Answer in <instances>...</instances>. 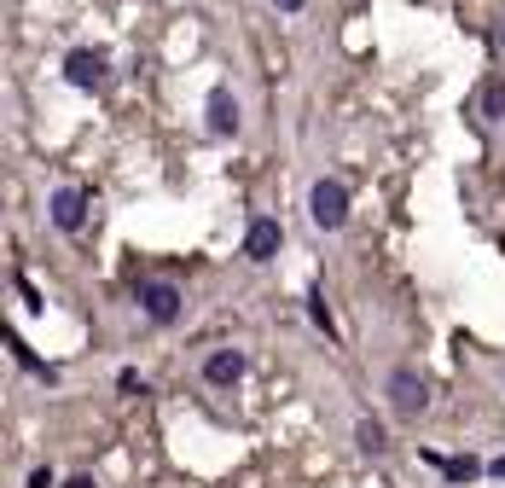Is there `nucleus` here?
Segmentation results:
<instances>
[{
  "label": "nucleus",
  "instance_id": "f257e3e1",
  "mask_svg": "<svg viewBox=\"0 0 505 488\" xmlns=\"http://www.w3.org/2000/svg\"><path fill=\"white\" fill-rule=\"evenodd\" d=\"M308 215H314V227L337 233L343 222H349V186H343V181H314V192H308Z\"/></svg>",
  "mask_w": 505,
  "mask_h": 488
},
{
  "label": "nucleus",
  "instance_id": "f03ea898",
  "mask_svg": "<svg viewBox=\"0 0 505 488\" xmlns=\"http://www.w3.org/2000/svg\"><path fill=\"white\" fill-rule=\"evenodd\" d=\"M46 215H53V227L82 233V222H88V192H82V186H58L53 203H46Z\"/></svg>",
  "mask_w": 505,
  "mask_h": 488
},
{
  "label": "nucleus",
  "instance_id": "7ed1b4c3",
  "mask_svg": "<svg viewBox=\"0 0 505 488\" xmlns=\"http://www.w3.org/2000/svg\"><path fill=\"white\" fill-rule=\"evenodd\" d=\"M139 308H146V320L169 326L180 314V291L169 286V279H146V286H139Z\"/></svg>",
  "mask_w": 505,
  "mask_h": 488
},
{
  "label": "nucleus",
  "instance_id": "20e7f679",
  "mask_svg": "<svg viewBox=\"0 0 505 488\" xmlns=\"http://www.w3.org/2000/svg\"><path fill=\"white\" fill-rule=\"evenodd\" d=\"M105 70H110V58L93 53V47H76V53L65 58V82H70V88H99Z\"/></svg>",
  "mask_w": 505,
  "mask_h": 488
},
{
  "label": "nucleus",
  "instance_id": "39448f33",
  "mask_svg": "<svg viewBox=\"0 0 505 488\" xmlns=\"http://www.w3.org/2000/svg\"><path fill=\"white\" fill-rule=\"evenodd\" d=\"M279 244H285L279 222H273V215H256V222H250V233H244V256H250V262H273Z\"/></svg>",
  "mask_w": 505,
  "mask_h": 488
},
{
  "label": "nucleus",
  "instance_id": "423d86ee",
  "mask_svg": "<svg viewBox=\"0 0 505 488\" xmlns=\"http://www.w3.org/2000/svg\"><path fill=\"white\" fill-rule=\"evenodd\" d=\"M389 401L401 407V413H424V407H430V389H424V378L418 372H389Z\"/></svg>",
  "mask_w": 505,
  "mask_h": 488
},
{
  "label": "nucleus",
  "instance_id": "0eeeda50",
  "mask_svg": "<svg viewBox=\"0 0 505 488\" xmlns=\"http://www.w3.org/2000/svg\"><path fill=\"white\" fill-rule=\"evenodd\" d=\"M203 117H210V134H215V140H232V134H239V99H232L227 88H215V93H210Z\"/></svg>",
  "mask_w": 505,
  "mask_h": 488
},
{
  "label": "nucleus",
  "instance_id": "6e6552de",
  "mask_svg": "<svg viewBox=\"0 0 505 488\" xmlns=\"http://www.w3.org/2000/svg\"><path fill=\"white\" fill-rule=\"evenodd\" d=\"M203 378H210V384H221V389L239 384V378H244V355H239V349H215L210 360H203Z\"/></svg>",
  "mask_w": 505,
  "mask_h": 488
},
{
  "label": "nucleus",
  "instance_id": "1a4fd4ad",
  "mask_svg": "<svg viewBox=\"0 0 505 488\" xmlns=\"http://www.w3.org/2000/svg\"><path fill=\"white\" fill-rule=\"evenodd\" d=\"M355 442H360V453H384L389 442H384V424H377V419H360L355 424Z\"/></svg>",
  "mask_w": 505,
  "mask_h": 488
},
{
  "label": "nucleus",
  "instance_id": "9d476101",
  "mask_svg": "<svg viewBox=\"0 0 505 488\" xmlns=\"http://www.w3.org/2000/svg\"><path fill=\"white\" fill-rule=\"evenodd\" d=\"M12 355H18V367H29V372H36V378H46V384H58V372L46 367V360H36V349H29L24 337H12Z\"/></svg>",
  "mask_w": 505,
  "mask_h": 488
},
{
  "label": "nucleus",
  "instance_id": "9b49d317",
  "mask_svg": "<svg viewBox=\"0 0 505 488\" xmlns=\"http://www.w3.org/2000/svg\"><path fill=\"white\" fill-rule=\"evenodd\" d=\"M482 117L488 122L505 117V82H500V76H494V82H482Z\"/></svg>",
  "mask_w": 505,
  "mask_h": 488
},
{
  "label": "nucleus",
  "instance_id": "f8f14e48",
  "mask_svg": "<svg viewBox=\"0 0 505 488\" xmlns=\"http://www.w3.org/2000/svg\"><path fill=\"white\" fill-rule=\"evenodd\" d=\"M308 320H314V326H320V332H325V337H337V326H331V308H325V291H320V286H314V291H308Z\"/></svg>",
  "mask_w": 505,
  "mask_h": 488
},
{
  "label": "nucleus",
  "instance_id": "ddd939ff",
  "mask_svg": "<svg viewBox=\"0 0 505 488\" xmlns=\"http://www.w3.org/2000/svg\"><path fill=\"white\" fill-rule=\"evenodd\" d=\"M441 471H448V483H470V477H482V465L470 460V453H465V460H441Z\"/></svg>",
  "mask_w": 505,
  "mask_h": 488
},
{
  "label": "nucleus",
  "instance_id": "4468645a",
  "mask_svg": "<svg viewBox=\"0 0 505 488\" xmlns=\"http://www.w3.org/2000/svg\"><path fill=\"white\" fill-rule=\"evenodd\" d=\"M117 389H122V396H146V378H139L134 367H122L117 372Z\"/></svg>",
  "mask_w": 505,
  "mask_h": 488
},
{
  "label": "nucleus",
  "instance_id": "2eb2a0df",
  "mask_svg": "<svg viewBox=\"0 0 505 488\" xmlns=\"http://www.w3.org/2000/svg\"><path fill=\"white\" fill-rule=\"evenodd\" d=\"M29 488H58V477H53V471L41 465V471H29Z\"/></svg>",
  "mask_w": 505,
  "mask_h": 488
},
{
  "label": "nucleus",
  "instance_id": "dca6fc26",
  "mask_svg": "<svg viewBox=\"0 0 505 488\" xmlns=\"http://www.w3.org/2000/svg\"><path fill=\"white\" fill-rule=\"evenodd\" d=\"M273 6H279V12H303L308 0H273Z\"/></svg>",
  "mask_w": 505,
  "mask_h": 488
},
{
  "label": "nucleus",
  "instance_id": "f3484780",
  "mask_svg": "<svg viewBox=\"0 0 505 488\" xmlns=\"http://www.w3.org/2000/svg\"><path fill=\"white\" fill-rule=\"evenodd\" d=\"M65 488H93V477H70V483H65Z\"/></svg>",
  "mask_w": 505,
  "mask_h": 488
},
{
  "label": "nucleus",
  "instance_id": "a211bd4d",
  "mask_svg": "<svg viewBox=\"0 0 505 488\" xmlns=\"http://www.w3.org/2000/svg\"><path fill=\"white\" fill-rule=\"evenodd\" d=\"M488 471H494V477H505V460H494V465H488Z\"/></svg>",
  "mask_w": 505,
  "mask_h": 488
},
{
  "label": "nucleus",
  "instance_id": "6ab92c4d",
  "mask_svg": "<svg viewBox=\"0 0 505 488\" xmlns=\"http://www.w3.org/2000/svg\"><path fill=\"white\" fill-rule=\"evenodd\" d=\"M500 47H505V24H500Z\"/></svg>",
  "mask_w": 505,
  "mask_h": 488
}]
</instances>
